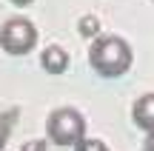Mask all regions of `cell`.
<instances>
[{
    "mask_svg": "<svg viewBox=\"0 0 154 151\" xmlns=\"http://www.w3.org/2000/svg\"><path fill=\"white\" fill-rule=\"evenodd\" d=\"M69 54H66V49H60V46H46L43 49V54H40V66L46 68L49 74H63L69 68Z\"/></svg>",
    "mask_w": 154,
    "mask_h": 151,
    "instance_id": "4",
    "label": "cell"
},
{
    "mask_svg": "<svg viewBox=\"0 0 154 151\" xmlns=\"http://www.w3.org/2000/svg\"><path fill=\"white\" fill-rule=\"evenodd\" d=\"M46 137L54 146H77L86 137V120L72 106L54 108L49 114V120H46Z\"/></svg>",
    "mask_w": 154,
    "mask_h": 151,
    "instance_id": "2",
    "label": "cell"
},
{
    "mask_svg": "<svg viewBox=\"0 0 154 151\" xmlns=\"http://www.w3.org/2000/svg\"><path fill=\"white\" fill-rule=\"evenodd\" d=\"M37 46V29H34L32 20L26 17H11L0 26V49L6 54L23 57Z\"/></svg>",
    "mask_w": 154,
    "mask_h": 151,
    "instance_id": "3",
    "label": "cell"
},
{
    "mask_svg": "<svg viewBox=\"0 0 154 151\" xmlns=\"http://www.w3.org/2000/svg\"><path fill=\"white\" fill-rule=\"evenodd\" d=\"M131 46L117 34H100L88 46V66L100 77H123L131 68Z\"/></svg>",
    "mask_w": 154,
    "mask_h": 151,
    "instance_id": "1",
    "label": "cell"
},
{
    "mask_svg": "<svg viewBox=\"0 0 154 151\" xmlns=\"http://www.w3.org/2000/svg\"><path fill=\"white\" fill-rule=\"evenodd\" d=\"M11 3H14V6H29L32 0H11Z\"/></svg>",
    "mask_w": 154,
    "mask_h": 151,
    "instance_id": "9",
    "label": "cell"
},
{
    "mask_svg": "<svg viewBox=\"0 0 154 151\" xmlns=\"http://www.w3.org/2000/svg\"><path fill=\"white\" fill-rule=\"evenodd\" d=\"M151 103H154V97L151 94H143L137 103H134V108H131V117H134V123L140 125L143 131H151Z\"/></svg>",
    "mask_w": 154,
    "mask_h": 151,
    "instance_id": "5",
    "label": "cell"
},
{
    "mask_svg": "<svg viewBox=\"0 0 154 151\" xmlns=\"http://www.w3.org/2000/svg\"><path fill=\"white\" fill-rule=\"evenodd\" d=\"M23 151H46V143L43 140H34V143H26Z\"/></svg>",
    "mask_w": 154,
    "mask_h": 151,
    "instance_id": "8",
    "label": "cell"
},
{
    "mask_svg": "<svg viewBox=\"0 0 154 151\" xmlns=\"http://www.w3.org/2000/svg\"><path fill=\"white\" fill-rule=\"evenodd\" d=\"M74 151H109V146H106L103 140H94V137H83L74 146Z\"/></svg>",
    "mask_w": 154,
    "mask_h": 151,
    "instance_id": "7",
    "label": "cell"
},
{
    "mask_svg": "<svg viewBox=\"0 0 154 151\" xmlns=\"http://www.w3.org/2000/svg\"><path fill=\"white\" fill-rule=\"evenodd\" d=\"M80 34H83V37H100V23H97V17H91V14L80 17Z\"/></svg>",
    "mask_w": 154,
    "mask_h": 151,
    "instance_id": "6",
    "label": "cell"
}]
</instances>
